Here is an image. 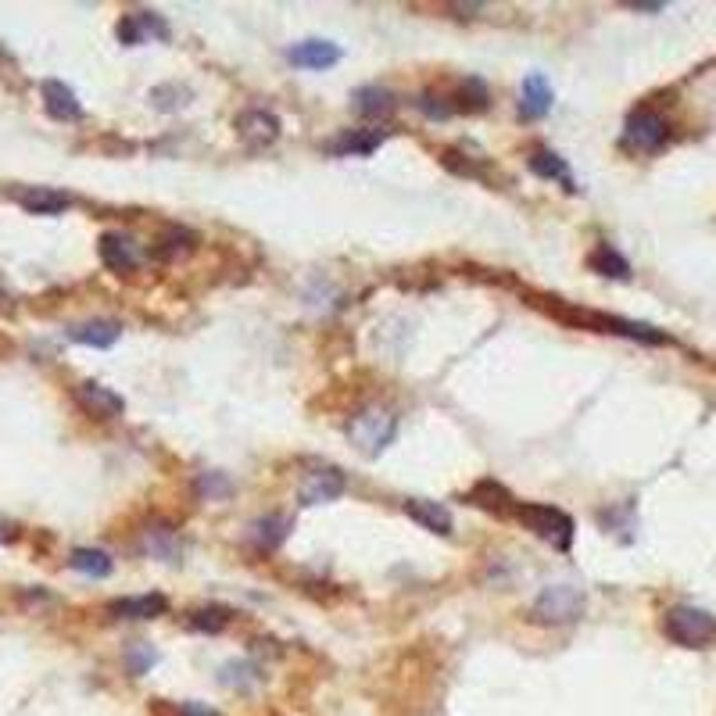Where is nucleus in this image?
Returning a JSON list of instances; mask_svg holds the SVG:
<instances>
[{"instance_id": "2", "label": "nucleus", "mask_w": 716, "mask_h": 716, "mask_svg": "<svg viewBox=\"0 0 716 716\" xmlns=\"http://www.w3.org/2000/svg\"><path fill=\"white\" fill-rule=\"evenodd\" d=\"M663 634L674 641V645L706 648L716 641V616L695 606H674V609H666L663 616Z\"/></svg>"}, {"instance_id": "16", "label": "nucleus", "mask_w": 716, "mask_h": 716, "mask_svg": "<svg viewBox=\"0 0 716 716\" xmlns=\"http://www.w3.org/2000/svg\"><path fill=\"white\" fill-rule=\"evenodd\" d=\"M122 337V326L115 319H90V323L69 326V341L83 344V348H111Z\"/></svg>"}, {"instance_id": "15", "label": "nucleus", "mask_w": 716, "mask_h": 716, "mask_svg": "<svg viewBox=\"0 0 716 716\" xmlns=\"http://www.w3.org/2000/svg\"><path fill=\"white\" fill-rule=\"evenodd\" d=\"M552 86L541 72H530L523 79V90H520V115L523 119H545L548 111H552Z\"/></svg>"}, {"instance_id": "1", "label": "nucleus", "mask_w": 716, "mask_h": 716, "mask_svg": "<svg viewBox=\"0 0 716 716\" xmlns=\"http://www.w3.org/2000/svg\"><path fill=\"white\" fill-rule=\"evenodd\" d=\"M348 437L366 459H376L398 437V416L391 409H384V405H366L362 412L351 416Z\"/></svg>"}, {"instance_id": "32", "label": "nucleus", "mask_w": 716, "mask_h": 716, "mask_svg": "<svg viewBox=\"0 0 716 716\" xmlns=\"http://www.w3.org/2000/svg\"><path fill=\"white\" fill-rule=\"evenodd\" d=\"M631 8H638V11H663V4H631Z\"/></svg>"}, {"instance_id": "4", "label": "nucleus", "mask_w": 716, "mask_h": 716, "mask_svg": "<svg viewBox=\"0 0 716 716\" xmlns=\"http://www.w3.org/2000/svg\"><path fill=\"white\" fill-rule=\"evenodd\" d=\"M530 613H534L537 623H552V627L573 623L584 613V591L573 588V584H552V588H545L534 598Z\"/></svg>"}, {"instance_id": "14", "label": "nucleus", "mask_w": 716, "mask_h": 716, "mask_svg": "<svg viewBox=\"0 0 716 716\" xmlns=\"http://www.w3.org/2000/svg\"><path fill=\"white\" fill-rule=\"evenodd\" d=\"M169 609V598L165 595H129V598H115L108 606L111 616H119V620H154V616H162Z\"/></svg>"}, {"instance_id": "25", "label": "nucleus", "mask_w": 716, "mask_h": 716, "mask_svg": "<svg viewBox=\"0 0 716 716\" xmlns=\"http://www.w3.org/2000/svg\"><path fill=\"white\" fill-rule=\"evenodd\" d=\"M588 265H591V273L613 276V280H627V276H631V262H627V258H623L616 248H609V244H602V248L591 251Z\"/></svg>"}, {"instance_id": "33", "label": "nucleus", "mask_w": 716, "mask_h": 716, "mask_svg": "<svg viewBox=\"0 0 716 716\" xmlns=\"http://www.w3.org/2000/svg\"><path fill=\"white\" fill-rule=\"evenodd\" d=\"M0 537H11V527L4 520H0Z\"/></svg>"}, {"instance_id": "8", "label": "nucleus", "mask_w": 716, "mask_h": 716, "mask_svg": "<svg viewBox=\"0 0 716 716\" xmlns=\"http://www.w3.org/2000/svg\"><path fill=\"white\" fill-rule=\"evenodd\" d=\"M237 137L248 147H269L280 140V119L265 108H248L237 115Z\"/></svg>"}, {"instance_id": "17", "label": "nucleus", "mask_w": 716, "mask_h": 716, "mask_svg": "<svg viewBox=\"0 0 716 716\" xmlns=\"http://www.w3.org/2000/svg\"><path fill=\"white\" fill-rule=\"evenodd\" d=\"M409 520H416L423 530H434V534H452V512L437 502H427V498H409L401 505Z\"/></svg>"}, {"instance_id": "13", "label": "nucleus", "mask_w": 716, "mask_h": 716, "mask_svg": "<svg viewBox=\"0 0 716 716\" xmlns=\"http://www.w3.org/2000/svg\"><path fill=\"white\" fill-rule=\"evenodd\" d=\"M591 326H598L602 333H620V337H631V341H641V344H670V337H666L663 330H656V326L648 323H631V319H616V316H584Z\"/></svg>"}, {"instance_id": "28", "label": "nucleus", "mask_w": 716, "mask_h": 716, "mask_svg": "<svg viewBox=\"0 0 716 716\" xmlns=\"http://www.w3.org/2000/svg\"><path fill=\"white\" fill-rule=\"evenodd\" d=\"M462 97H466V108L469 111H480V108H487V86H484V79H466V86H462Z\"/></svg>"}, {"instance_id": "11", "label": "nucleus", "mask_w": 716, "mask_h": 716, "mask_svg": "<svg viewBox=\"0 0 716 716\" xmlns=\"http://www.w3.org/2000/svg\"><path fill=\"white\" fill-rule=\"evenodd\" d=\"M40 97H43V108H47L51 119H58V122L83 119V104H79V97L72 94V86H65L61 79H43Z\"/></svg>"}, {"instance_id": "23", "label": "nucleus", "mask_w": 716, "mask_h": 716, "mask_svg": "<svg viewBox=\"0 0 716 716\" xmlns=\"http://www.w3.org/2000/svg\"><path fill=\"white\" fill-rule=\"evenodd\" d=\"M69 566L76 573H83V577H108L111 570H115V563H111V555L101 552V548H76V552L69 555Z\"/></svg>"}, {"instance_id": "7", "label": "nucleus", "mask_w": 716, "mask_h": 716, "mask_svg": "<svg viewBox=\"0 0 716 716\" xmlns=\"http://www.w3.org/2000/svg\"><path fill=\"white\" fill-rule=\"evenodd\" d=\"M72 398H76V405L86 412V416H94V419H119L122 412H126L122 394H115L111 387H104V384H94V380L76 384Z\"/></svg>"}, {"instance_id": "20", "label": "nucleus", "mask_w": 716, "mask_h": 716, "mask_svg": "<svg viewBox=\"0 0 716 716\" xmlns=\"http://www.w3.org/2000/svg\"><path fill=\"white\" fill-rule=\"evenodd\" d=\"M527 165H530V172H534V176L555 179V183H563L570 194L577 190V183H573V176H570V165H566L555 151H548V147H537V151H530Z\"/></svg>"}, {"instance_id": "24", "label": "nucleus", "mask_w": 716, "mask_h": 716, "mask_svg": "<svg viewBox=\"0 0 716 716\" xmlns=\"http://www.w3.org/2000/svg\"><path fill=\"white\" fill-rule=\"evenodd\" d=\"M233 620V609L230 606H201L194 613H187V627L190 631H201V634H219L226 631Z\"/></svg>"}, {"instance_id": "3", "label": "nucleus", "mask_w": 716, "mask_h": 716, "mask_svg": "<svg viewBox=\"0 0 716 716\" xmlns=\"http://www.w3.org/2000/svg\"><path fill=\"white\" fill-rule=\"evenodd\" d=\"M516 520L527 530H534L541 541H552L555 548H563V552L573 545V520L563 509H555V505H537V502L516 505Z\"/></svg>"}, {"instance_id": "21", "label": "nucleus", "mask_w": 716, "mask_h": 716, "mask_svg": "<svg viewBox=\"0 0 716 716\" xmlns=\"http://www.w3.org/2000/svg\"><path fill=\"white\" fill-rule=\"evenodd\" d=\"M287 534H290L287 516H262V520L251 523V541H255L258 552H276L287 541Z\"/></svg>"}, {"instance_id": "9", "label": "nucleus", "mask_w": 716, "mask_h": 716, "mask_svg": "<svg viewBox=\"0 0 716 716\" xmlns=\"http://www.w3.org/2000/svg\"><path fill=\"white\" fill-rule=\"evenodd\" d=\"M341 58H344V51L330 40H301V43H294V47H287V61L294 65V69L323 72V69H333Z\"/></svg>"}, {"instance_id": "27", "label": "nucleus", "mask_w": 716, "mask_h": 716, "mask_svg": "<svg viewBox=\"0 0 716 716\" xmlns=\"http://www.w3.org/2000/svg\"><path fill=\"white\" fill-rule=\"evenodd\" d=\"M154 663H158V652H154L151 645H133L126 652V666H129V674L133 677H144Z\"/></svg>"}, {"instance_id": "19", "label": "nucleus", "mask_w": 716, "mask_h": 716, "mask_svg": "<svg viewBox=\"0 0 716 716\" xmlns=\"http://www.w3.org/2000/svg\"><path fill=\"white\" fill-rule=\"evenodd\" d=\"M18 205L26 208L29 215H61L72 208V197L51 187H29L18 194Z\"/></svg>"}, {"instance_id": "12", "label": "nucleus", "mask_w": 716, "mask_h": 716, "mask_svg": "<svg viewBox=\"0 0 716 716\" xmlns=\"http://www.w3.org/2000/svg\"><path fill=\"white\" fill-rule=\"evenodd\" d=\"M115 33H119V40L126 43V47L147 43L151 36H158V40H169V26H165V22L154 15V11H133V15H126L119 26H115Z\"/></svg>"}, {"instance_id": "29", "label": "nucleus", "mask_w": 716, "mask_h": 716, "mask_svg": "<svg viewBox=\"0 0 716 716\" xmlns=\"http://www.w3.org/2000/svg\"><path fill=\"white\" fill-rule=\"evenodd\" d=\"M419 108H423V115L427 119H452L455 108L444 97H434V94H423V101H419Z\"/></svg>"}, {"instance_id": "10", "label": "nucleus", "mask_w": 716, "mask_h": 716, "mask_svg": "<svg viewBox=\"0 0 716 716\" xmlns=\"http://www.w3.org/2000/svg\"><path fill=\"white\" fill-rule=\"evenodd\" d=\"M97 255L108 265L111 273H133L140 265V248L137 240L126 237V233H104L101 244H97Z\"/></svg>"}, {"instance_id": "6", "label": "nucleus", "mask_w": 716, "mask_h": 716, "mask_svg": "<svg viewBox=\"0 0 716 716\" xmlns=\"http://www.w3.org/2000/svg\"><path fill=\"white\" fill-rule=\"evenodd\" d=\"M344 487H348V480H344L341 469L333 466H319L312 469V473H305L298 484V502L301 505H326V502H337V498L344 495Z\"/></svg>"}, {"instance_id": "18", "label": "nucleus", "mask_w": 716, "mask_h": 716, "mask_svg": "<svg viewBox=\"0 0 716 716\" xmlns=\"http://www.w3.org/2000/svg\"><path fill=\"white\" fill-rule=\"evenodd\" d=\"M351 108H355L362 119H384V115H391V111L398 108V101H394V94L387 86H358L355 94H351Z\"/></svg>"}, {"instance_id": "22", "label": "nucleus", "mask_w": 716, "mask_h": 716, "mask_svg": "<svg viewBox=\"0 0 716 716\" xmlns=\"http://www.w3.org/2000/svg\"><path fill=\"white\" fill-rule=\"evenodd\" d=\"M384 140H387L384 129H358V133H344L341 140H333L330 151L341 154V158H348V154H373Z\"/></svg>"}, {"instance_id": "5", "label": "nucleus", "mask_w": 716, "mask_h": 716, "mask_svg": "<svg viewBox=\"0 0 716 716\" xmlns=\"http://www.w3.org/2000/svg\"><path fill=\"white\" fill-rule=\"evenodd\" d=\"M623 140L634 147V151L656 154L659 147L670 140V122L659 115L656 108H634L627 115V129H623Z\"/></svg>"}, {"instance_id": "30", "label": "nucleus", "mask_w": 716, "mask_h": 716, "mask_svg": "<svg viewBox=\"0 0 716 716\" xmlns=\"http://www.w3.org/2000/svg\"><path fill=\"white\" fill-rule=\"evenodd\" d=\"M201 495H208V498H215V495H226L230 491V480L226 477H219V473H212V477H201Z\"/></svg>"}, {"instance_id": "31", "label": "nucleus", "mask_w": 716, "mask_h": 716, "mask_svg": "<svg viewBox=\"0 0 716 716\" xmlns=\"http://www.w3.org/2000/svg\"><path fill=\"white\" fill-rule=\"evenodd\" d=\"M179 716H219V713L201 706V702H183V706H179Z\"/></svg>"}, {"instance_id": "26", "label": "nucleus", "mask_w": 716, "mask_h": 716, "mask_svg": "<svg viewBox=\"0 0 716 716\" xmlns=\"http://www.w3.org/2000/svg\"><path fill=\"white\" fill-rule=\"evenodd\" d=\"M226 688H237V691H244V688H255L258 681H262V674H258L255 666L251 663H230V666H222V677H219Z\"/></svg>"}]
</instances>
